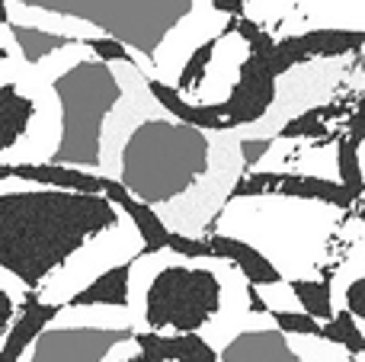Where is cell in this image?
Listing matches in <instances>:
<instances>
[{
  "mask_svg": "<svg viewBox=\"0 0 365 362\" xmlns=\"http://www.w3.org/2000/svg\"><path fill=\"white\" fill-rule=\"evenodd\" d=\"M122 209L103 192H68L32 183L0 192V267L38 292L58 267H68L87 244L119 228Z\"/></svg>",
  "mask_w": 365,
  "mask_h": 362,
  "instance_id": "obj_1",
  "label": "cell"
},
{
  "mask_svg": "<svg viewBox=\"0 0 365 362\" xmlns=\"http://www.w3.org/2000/svg\"><path fill=\"white\" fill-rule=\"evenodd\" d=\"M234 263L221 257L182 260L170 247L138 254L132 260V318L135 331L199 333L218 318Z\"/></svg>",
  "mask_w": 365,
  "mask_h": 362,
  "instance_id": "obj_2",
  "label": "cell"
},
{
  "mask_svg": "<svg viewBox=\"0 0 365 362\" xmlns=\"http://www.w3.org/2000/svg\"><path fill=\"white\" fill-rule=\"evenodd\" d=\"M247 196H289V199H311V202L334 205L340 212H353L356 196L340 180L314 177V173H279V170H250L234 183L231 199Z\"/></svg>",
  "mask_w": 365,
  "mask_h": 362,
  "instance_id": "obj_3",
  "label": "cell"
},
{
  "mask_svg": "<svg viewBox=\"0 0 365 362\" xmlns=\"http://www.w3.org/2000/svg\"><path fill=\"white\" fill-rule=\"evenodd\" d=\"M36 96L19 81L0 83V160H10L19 148L29 141L32 125H36Z\"/></svg>",
  "mask_w": 365,
  "mask_h": 362,
  "instance_id": "obj_4",
  "label": "cell"
},
{
  "mask_svg": "<svg viewBox=\"0 0 365 362\" xmlns=\"http://www.w3.org/2000/svg\"><path fill=\"white\" fill-rule=\"evenodd\" d=\"M10 180H23L32 186H48V190H68V192H103L109 177L83 167L55 164V160H42V164H10Z\"/></svg>",
  "mask_w": 365,
  "mask_h": 362,
  "instance_id": "obj_5",
  "label": "cell"
},
{
  "mask_svg": "<svg viewBox=\"0 0 365 362\" xmlns=\"http://www.w3.org/2000/svg\"><path fill=\"white\" fill-rule=\"evenodd\" d=\"M208 244H212V254L221 257V260H227V263H234L250 286H276V282L285 279L282 269H279L257 244H247V241H240V237L221 234V231H212V234H208Z\"/></svg>",
  "mask_w": 365,
  "mask_h": 362,
  "instance_id": "obj_6",
  "label": "cell"
},
{
  "mask_svg": "<svg viewBox=\"0 0 365 362\" xmlns=\"http://www.w3.org/2000/svg\"><path fill=\"white\" fill-rule=\"evenodd\" d=\"M103 196H106L109 202H115L135 222V228H138V234H141V241H145L148 254H154V250H167L173 231H170V224L160 218V212H154V205H148L145 199L132 196V192H128V186L122 183V180H115V177H109Z\"/></svg>",
  "mask_w": 365,
  "mask_h": 362,
  "instance_id": "obj_7",
  "label": "cell"
},
{
  "mask_svg": "<svg viewBox=\"0 0 365 362\" xmlns=\"http://www.w3.org/2000/svg\"><path fill=\"white\" fill-rule=\"evenodd\" d=\"M68 305L71 308H83V305L128 308L132 305V260L106 269L103 276H96L87 289H81V292L68 301Z\"/></svg>",
  "mask_w": 365,
  "mask_h": 362,
  "instance_id": "obj_8",
  "label": "cell"
},
{
  "mask_svg": "<svg viewBox=\"0 0 365 362\" xmlns=\"http://www.w3.org/2000/svg\"><path fill=\"white\" fill-rule=\"evenodd\" d=\"M292 289H295V299L302 305V311H308L321 324H327L336 314L334 282L330 279H311V276H304V279H292Z\"/></svg>",
  "mask_w": 365,
  "mask_h": 362,
  "instance_id": "obj_9",
  "label": "cell"
},
{
  "mask_svg": "<svg viewBox=\"0 0 365 362\" xmlns=\"http://www.w3.org/2000/svg\"><path fill=\"white\" fill-rule=\"evenodd\" d=\"M321 337L330 340V343H336V346H343L349 356H362L365 353V331L359 327V318H356L349 308H336V314L324 324Z\"/></svg>",
  "mask_w": 365,
  "mask_h": 362,
  "instance_id": "obj_10",
  "label": "cell"
},
{
  "mask_svg": "<svg viewBox=\"0 0 365 362\" xmlns=\"http://www.w3.org/2000/svg\"><path fill=\"white\" fill-rule=\"evenodd\" d=\"M336 170H340V183L349 186L356 199L365 196V170L359 160V145H353L349 138H336Z\"/></svg>",
  "mask_w": 365,
  "mask_h": 362,
  "instance_id": "obj_11",
  "label": "cell"
},
{
  "mask_svg": "<svg viewBox=\"0 0 365 362\" xmlns=\"http://www.w3.org/2000/svg\"><path fill=\"white\" fill-rule=\"evenodd\" d=\"M272 321H276V327L285 337H321L324 331L321 321L311 318L302 308H295V311H272Z\"/></svg>",
  "mask_w": 365,
  "mask_h": 362,
  "instance_id": "obj_12",
  "label": "cell"
},
{
  "mask_svg": "<svg viewBox=\"0 0 365 362\" xmlns=\"http://www.w3.org/2000/svg\"><path fill=\"white\" fill-rule=\"evenodd\" d=\"M87 48L93 51V58L106 64H135V51L128 48L125 42H119L115 36H93L87 38ZM138 68V64H135Z\"/></svg>",
  "mask_w": 365,
  "mask_h": 362,
  "instance_id": "obj_13",
  "label": "cell"
},
{
  "mask_svg": "<svg viewBox=\"0 0 365 362\" xmlns=\"http://www.w3.org/2000/svg\"><path fill=\"white\" fill-rule=\"evenodd\" d=\"M167 247H170L177 257H182V260H208V257H215L208 237L180 234V231H173L170 234V244H167Z\"/></svg>",
  "mask_w": 365,
  "mask_h": 362,
  "instance_id": "obj_14",
  "label": "cell"
},
{
  "mask_svg": "<svg viewBox=\"0 0 365 362\" xmlns=\"http://www.w3.org/2000/svg\"><path fill=\"white\" fill-rule=\"evenodd\" d=\"M19 314H23V301H19L13 292L0 289V346H4V340L10 337V331H13Z\"/></svg>",
  "mask_w": 365,
  "mask_h": 362,
  "instance_id": "obj_15",
  "label": "cell"
},
{
  "mask_svg": "<svg viewBox=\"0 0 365 362\" xmlns=\"http://www.w3.org/2000/svg\"><path fill=\"white\" fill-rule=\"evenodd\" d=\"M340 301H343V308H349V311H353L356 318H359L362 324H365V273L346 282V289H343Z\"/></svg>",
  "mask_w": 365,
  "mask_h": 362,
  "instance_id": "obj_16",
  "label": "cell"
},
{
  "mask_svg": "<svg viewBox=\"0 0 365 362\" xmlns=\"http://www.w3.org/2000/svg\"><path fill=\"white\" fill-rule=\"evenodd\" d=\"M343 138H349L353 145H362L365 141V96L356 103L353 115L346 119V132H343Z\"/></svg>",
  "mask_w": 365,
  "mask_h": 362,
  "instance_id": "obj_17",
  "label": "cell"
},
{
  "mask_svg": "<svg viewBox=\"0 0 365 362\" xmlns=\"http://www.w3.org/2000/svg\"><path fill=\"white\" fill-rule=\"evenodd\" d=\"M253 0H212V10L221 13V16H244V10Z\"/></svg>",
  "mask_w": 365,
  "mask_h": 362,
  "instance_id": "obj_18",
  "label": "cell"
},
{
  "mask_svg": "<svg viewBox=\"0 0 365 362\" xmlns=\"http://www.w3.org/2000/svg\"><path fill=\"white\" fill-rule=\"evenodd\" d=\"M6 58H23V55H13V51H10V48H6V45H4V42H0V61H6Z\"/></svg>",
  "mask_w": 365,
  "mask_h": 362,
  "instance_id": "obj_19",
  "label": "cell"
},
{
  "mask_svg": "<svg viewBox=\"0 0 365 362\" xmlns=\"http://www.w3.org/2000/svg\"><path fill=\"white\" fill-rule=\"evenodd\" d=\"M0 180H10V164H4V160H0Z\"/></svg>",
  "mask_w": 365,
  "mask_h": 362,
  "instance_id": "obj_20",
  "label": "cell"
}]
</instances>
